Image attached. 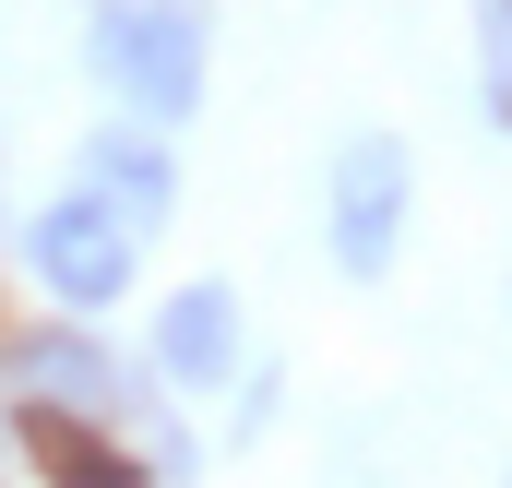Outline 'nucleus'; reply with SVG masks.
Segmentation results:
<instances>
[{"label": "nucleus", "instance_id": "2", "mask_svg": "<svg viewBox=\"0 0 512 488\" xmlns=\"http://www.w3.org/2000/svg\"><path fill=\"white\" fill-rule=\"evenodd\" d=\"M84 72L108 84L120 120H203V84H215V24L191 0H84Z\"/></svg>", "mask_w": 512, "mask_h": 488}, {"label": "nucleus", "instance_id": "1", "mask_svg": "<svg viewBox=\"0 0 512 488\" xmlns=\"http://www.w3.org/2000/svg\"><path fill=\"white\" fill-rule=\"evenodd\" d=\"M0 417H72V429H108V441L143 453L155 488L203 465V441L167 417L155 369L120 358V334H96V322H72V310H48V322H0Z\"/></svg>", "mask_w": 512, "mask_h": 488}, {"label": "nucleus", "instance_id": "7", "mask_svg": "<svg viewBox=\"0 0 512 488\" xmlns=\"http://www.w3.org/2000/svg\"><path fill=\"white\" fill-rule=\"evenodd\" d=\"M477 108L512 143V0H477Z\"/></svg>", "mask_w": 512, "mask_h": 488}, {"label": "nucleus", "instance_id": "5", "mask_svg": "<svg viewBox=\"0 0 512 488\" xmlns=\"http://www.w3.org/2000/svg\"><path fill=\"white\" fill-rule=\"evenodd\" d=\"M143 369H155L167 405H215V393H239V369H251V310H239V286H227V274L167 286L155 322H143Z\"/></svg>", "mask_w": 512, "mask_h": 488}, {"label": "nucleus", "instance_id": "6", "mask_svg": "<svg viewBox=\"0 0 512 488\" xmlns=\"http://www.w3.org/2000/svg\"><path fill=\"white\" fill-rule=\"evenodd\" d=\"M72 191H96L131 239H155V227L179 215V131H155V120L84 131V143H72Z\"/></svg>", "mask_w": 512, "mask_h": 488}, {"label": "nucleus", "instance_id": "4", "mask_svg": "<svg viewBox=\"0 0 512 488\" xmlns=\"http://www.w3.org/2000/svg\"><path fill=\"white\" fill-rule=\"evenodd\" d=\"M12 250H24V286L48 310H72V322H108L131 286H143V239H131L96 191H72V179L36 215H12Z\"/></svg>", "mask_w": 512, "mask_h": 488}, {"label": "nucleus", "instance_id": "8", "mask_svg": "<svg viewBox=\"0 0 512 488\" xmlns=\"http://www.w3.org/2000/svg\"><path fill=\"white\" fill-rule=\"evenodd\" d=\"M0 250H12V191H0Z\"/></svg>", "mask_w": 512, "mask_h": 488}, {"label": "nucleus", "instance_id": "3", "mask_svg": "<svg viewBox=\"0 0 512 488\" xmlns=\"http://www.w3.org/2000/svg\"><path fill=\"white\" fill-rule=\"evenodd\" d=\"M405 227H417V155H405V131L358 120L322 155V250L346 286H382L405 262Z\"/></svg>", "mask_w": 512, "mask_h": 488}]
</instances>
